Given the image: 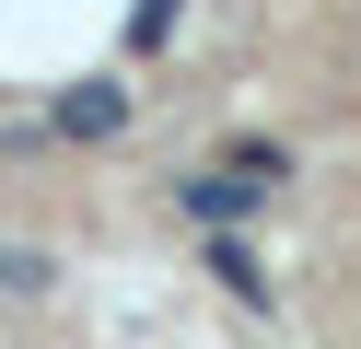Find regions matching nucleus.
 <instances>
[{"mask_svg":"<svg viewBox=\"0 0 361 349\" xmlns=\"http://www.w3.org/2000/svg\"><path fill=\"white\" fill-rule=\"evenodd\" d=\"M291 175H303V163H291V140H233L210 175H175L164 198H175V221H198V233H245Z\"/></svg>","mask_w":361,"mask_h":349,"instance_id":"f257e3e1","label":"nucleus"},{"mask_svg":"<svg viewBox=\"0 0 361 349\" xmlns=\"http://www.w3.org/2000/svg\"><path fill=\"white\" fill-rule=\"evenodd\" d=\"M175 23H187V0H140V12H128V47H164Z\"/></svg>","mask_w":361,"mask_h":349,"instance_id":"39448f33","label":"nucleus"},{"mask_svg":"<svg viewBox=\"0 0 361 349\" xmlns=\"http://www.w3.org/2000/svg\"><path fill=\"white\" fill-rule=\"evenodd\" d=\"M0 291H12V302H47L59 291V256L47 245H0Z\"/></svg>","mask_w":361,"mask_h":349,"instance_id":"20e7f679","label":"nucleus"},{"mask_svg":"<svg viewBox=\"0 0 361 349\" xmlns=\"http://www.w3.org/2000/svg\"><path fill=\"white\" fill-rule=\"evenodd\" d=\"M47 128H59V140H117V128H128V82H117V70H94V82H59Z\"/></svg>","mask_w":361,"mask_h":349,"instance_id":"f03ea898","label":"nucleus"},{"mask_svg":"<svg viewBox=\"0 0 361 349\" xmlns=\"http://www.w3.org/2000/svg\"><path fill=\"white\" fill-rule=\"evenodd\" d=\"M198 268H210V279H221L233 302H280V279H268L257 233H210V245H198Z\"/></svg>","mask_w":361,"mask_h":349,"instance_id":"7ed1b4c3","label":"nucleus"}]
</instances>
